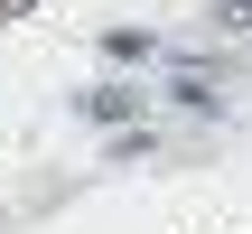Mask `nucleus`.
Segmentation results:
<instances>
[{
  "instance_id": "f03ea898",
  "label": "nucleus",
  "mask_w": 252,
  "mask_h": 234,
  "mask_svg": "<svg viewBox=\"0 0 252 234\" xmlns=\"http://www.w3.org/2000/svg\"><path fill=\"white\" fill-rule=\"evenodd\" d=\"M19 9H28V0H0V19H19Z\"/></svg>"
},
{
  "instance_id": "f257e3e1",
  "label": "nucleus",
  "mask_w": 252,
  "mask_h": 234,
  "mask_svg": "<svg viewBox=\"0 0 252 234\" xmlns=\"http://www.w3.org/2000/svg\"><path fill=\"white\" fill-rule=\"evenodd\" d=\"M131 113H140V94H131V84H94V94H84V122H112V131H122Z\"/></svg>"
}]
</instances>
